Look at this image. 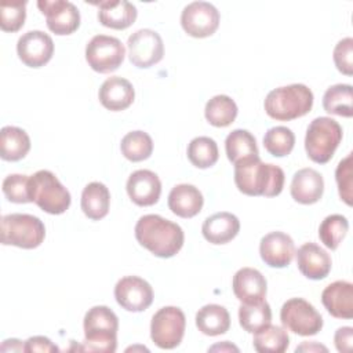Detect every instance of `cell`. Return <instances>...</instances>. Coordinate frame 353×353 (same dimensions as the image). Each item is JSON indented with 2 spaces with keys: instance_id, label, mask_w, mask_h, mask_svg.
Wrapping results in <instances>:
<instances>
[{
  "instance_id": "6da1fadb",
  "label": "cell",
  "mask_w": 353,
  "mask_h": 353,
  "mask_svg": "<svg viewBox=\"0 0 353 353\" xmlns=\"http://www.w3.org/2000/svg\"><path fill=\"white\" fill-rule=\"evenodd\" d=\"M138 243L159 258H171L183 245L185 234L179 225L160 215L148 214L135 225Z\"/></svg>"
},
{
  "instance_id": "7a4b0ae2",
  "label": "cell",
  "mask_w": 353,
  "mask_h": 353,
  "mask_svg": "<svg viewBox=\"0 0 353 353\" xmlns=\"http://www.w3.org/2000/svg\"><path fill=\"white\" fill-rule=\"evenodd\" d=\"M284 171L261 161L259 156L234 164V183L247 196H279L284 186Z\"/></svg>"
},
{
  "instance_id": "3957f363",
  "label": "cell",
  "mask_w": 353,
  "mask_h": 353,
  "mask_svg": "<svg viewBox=\"0 0 353 353\" xmlns=\"http://www.w3.org/2000/svg\"><path fill=\"white\" fill-rule=\"evenodd\" d=\"M265 112L279 121H290L307 114L313 106V92L305 84H290L272 90L265 98Z\"/></svg>"
},
{
  "instance_id": "277c9868",
  "label": "cell",
  "mask_w": 353,
  "mask_h": 353,
  "mask_svg": "<svg viewBox=\"0 0 353 353\" xmlns=\"http://www.w3.org/2000/svg\"><path fill=\"white\" fill-rule=\"evenodd\" d=\"M83 350L113 353L117 347L119 319L108 306H94L84 316Z\"/></svg>"
},
{
  "instance_id": "5b68a950",
  "label": "cell",
  "mask_w": 353,
  "mask_h": 353,
  "mask_svg": "<svg viewBox=\"0 0 353 353\" xmlns=\"http://www.w3.org/2000/svg\"><path fill=\"white\" fill-rule=\"evenodd\" d=\"M30 200L43 211L59 215L70 205V193L48 170H40L29 176Z\"/></svg>"
},
{
  "instance_id": "8992f818",
  "label": "cell",
  "mask_w": 353,
  "mask_h": 353,
  "mask_svg": "<svg viewBox=\"0 0 353 353\" xmlns=\"http://www.w3.org/2000/svg\"><path fill=\"white\" fill-rule=\"evenodd\" d=\"M342 141V127L331 117L314 119L305 137V149L309 159L319 164L328 163Z\"/></svg>"
},
{
  "instance_id": "52a82bcc",
  "label": "cell",
  "mask_w": 353,
  "mask_h": 353,
  "mask_svg": "<svg viewBox=\"0 0 353 353\" xmlns=\"http://www.w3.org/2000/svg\"><path fill=\"white\" fill-rule=\"evenodd\" d=\"M1 243L25 250L39 247L46 237L44 223L30 214H8L1 218Z\"/></svg>"
},
{
  "instance_id": "ba28073f",
  "label": "cell",
  "mask_w": 353,
  "mask_h": 353,
  "mask_svg": "<svg viewBox=\"0 0 353 353\" xmlns=\"http://www.w3.org/2000/svg\"><path fill=\"white\" fill-rule=\"evenodd\" d=\"M186 319L176 306H164L159 309L150 323V338L160 349H174L183 338Z\"/></svg>"
},
{
  "instance_id": "9c48e42d",
  "label": "cell",
  "mask_w": 353,
  "mask_h": 353,
  "mask_svg": "<svg viewBox=\"0 0 353 353\" xmlns=\"http://www.w3.org/2000/svg\"><path fill=\"white\" fill-rule=\"evenodd\" d=\"M280 320L288 331L310 336L323 328V317L312 303L302 298L288 299L280 310Z\"/></svg>"
},
{
  "instance_id": "30bf717a",
  "label": "cell",
  "mask_w": 353,
  "mask_h": 353,
  "mask_svg": "<svg viewBox=\"0 0 353 353\" xmlns=\"http://www.w3.org/2000/svg\"><path fill=\"white\" fill-rule=\"evenodd\" d=\"M125 48L123 43L113 36L97 34L85 47V59L92 70L98 73H110L123 63Z\"/></svg>"
},
{
  "instance_id": "8fae6325",
  "label": "cell",
  "mask_w": 353,
  "mask_h": 353,
  "mask_svg": "<svg viewBox=\"0 0 353 353\" xmlns=\"http://www.w3.org/2000/svg\"><path fill=\"white\" fill-rule=\"evenodd\" d=\"M128 57L137 68H150L159 63L164 55V44L161 36L152 29H139L127 40Z\"/></svg>"
},
{
  "instance_id": "7c38bea8",
  "label": "cell",
  "mask_w": 353,
  "mask_h": 353,
  "mask_svg": "<svg viewBox=\"0 0 353 353\" xmlns=\"http://www.w3.org/2000/svg\"><path fill=\"white\" fill-rule=\"evenodd\" d=\"M181 25L192 37H208L214 34L219 26V12L211 3L193 1L183 8Z\"/></svg>"
},
{
  "instance_id": "4fadbf2b",
  "label": "cell",
  "mask_w": 353,
  "mask_h": 353,
  "mask_svg": "<svg viewBox=\"0 0 353 353\" xmlns=\"http://www.w3.org/2000/svg\"><path fill=\"white\" fill-rule=\"evenodd\" d=\"M117 303L128 312L146 310L153 302V290L150 284L138 276H125L114 287Z\"/></svg>"
},
{
  "instance_id": "5bb4252c",
  "label": "cell",
  "mask_w": 353,
  "mask_h": 353,
  "mask_svg": "<svg viewBox=\"0 0 353 353\" xmlns=\"http://www.w3.org/2000/svg\"><path fill=\"white\" fill-rule=\"evenodd\" d=\"M37 7L46 15L48 29L55 34H70L80 26V12L70 1L40 0Z\"/></svg>"
},
{
  "instance_id": "9a60e30c",
  "label": "cell",
  "mask_w": 353,
  "mask_h": 353,
  "mask_svg": "<svg viewBox=\"0 0 353 353\" xmlns=\"http://www.w3.org/2000/svg\"><path fill=\"white\" fill-rule=\"evenodd\" d=\"M17 52L26 66L40 68L52 58L54 41L41 30H29L18 39Z\"/></svg>"
},
{
  "instance_id": "2e32d148",
  "label": "cell",
  "mask_w": 353,
  "mask_h": 353,
  "mask_svg": "<svg viewBox=\"0 0 353 353\" xmlns=\"http://www.w3.org/2000/svg\"><path fill=\"white\" fill-rule=\"evenodd\" d=\"M259 254L268 266L285 268L295 254L294 240L284 232H270L261 239Z\"/></svg>"
},
{
  "instance_id": "e0dca14e",
  "label": "cell",
  "mask_w": 353,
  "mask_h": 353,
  "mask_svg": "<svg viewBox=\"0 0 353 353\" xmlns=\"http://www.w3.org/2000/svg\"><path fill=\"white\" fill-rule=\"evenodd\" d=\"M127 193L132 203L141 207H149L159 201L161 182L150 170H137L127 181Z\"/></svg>"
},
{
  "instance_id": "ac0fdd59",
  "label": "cell",
  "mask_w": 353,
  "mask_h": 353,
  "mask_svg": "<svg viewBox=\"0 0 353 353\" xmlns=\"http://www.w3.org/2000/svg\"><path fill=\"white\" fill-rule=\"evenodd\" d=\"M233 292L241 303L261 302L266 296L268 283L265 276L254 268H241L233 276Z\"/></svg>"
},
{
  "instance_id": "d6986e66",
  "label": "cell",
  "mask_w": 353,
  "mask_h": 353,
  "mask_svg": "<svg viewBox=\"0 0 353 353\" xmlns=\"http://www.w3.org/2000/svg\"><path fill=\"white\" fill-rule=\"evenodd\" d=\"M321 302L327 312L336 319L353 317V284L338 280L327 285L321 292Z\"/></svg>"
},
{
  "instance_id": "ffe728a7",
  "label": "cell",
  "mask_w": 353,
  "mask_h": 353,
  "mask_svg": "<svg viewBox=\"0 0 353 353\" xmlns=\"http://www.w3.org/2000/svg\"><path fill=\"white\" fill-rule=\"evenodd\" d=\"M296 265L299 272L310 280H321L331 270V258L320 245L305 243L296 251Z\"/></svg>"
},
{
  "instance_id": "44dd1931",
  "label": "cell",
  "mask_w": 353,
  "mask_h": 353,
  "mask_svg": "<svg viewBox=\"0 0 353 353\" xmlns=\"http://www.w3.org/2000/svg\"><path fill=\"white\" fill-rule=\"evenodd\" d=\"M98 98L103 108L112 112H119L127 109L134 102L135 91L127 79L113 76L102 83Z\"/></svg>"
},
{
  "instance_id": "7402d4cb",
  "label": "cell",
  "mask_w": 353,
  "mask_h": 353,
  "mask_svg": "<svg viewBox=\"0 0 353 353\" xmlns=\"http://www.w3.org/2000/svg\"><path fill=\"white\" fill-rule=\"evenodd\" d=\"M324 192V179L320 172L313 168H302L296 171L291 182V196L301 204L317 203Z\"/></svg>"
},
{
  "instance_id": "603a6c76",
  "label": "cell",
  "mask_w": 353,
  "mask_h": 353,
  "mask_svg": "<svg viewBox=\"0 0 353 353\" xmlns=\"http://www.w3.org/2000/svg\"><path fill=\"white\" fill-rule=\"evenodd\" d=\"M240 230V221L236 215L222 211L208 216L203 226L201 233L211 244H226L233 240Z\"/></svg>"
},
{
  "instance_id": "cb8c5ba5",
  "label": "cell",
  "mask_w": 353,
  "mask_h": 353,
  "mask_svg": "<svg viewBox=\"0 0 353 353\" xmlns=\"http://www.w3.org/2000/svg\"><path fill=\"white\" fill-rule=\"evenodd\" d=\"M204 204L201 192L189 183H179L174 186L168 194L170 210L181 218L196 216Z\"/></svg>"
},
{
  "instance_id": "d4e9b609",
  "label": "cell",
  "mask_w": 353,
  "mask_h": 353,
  "mask_svg": "<svg viewBox=\"0 0 353 353\" xmlns=\"http://www.w3.org/2000/svg\"><path fill=\"white\" fill-rule=\"evenodd\" d=\"M137 14V7L127 0L102 1L98 4V19L110 29H127L135 22Z\"/></svg>"
},
{
  "instance_id": "484cf974",
  "label": "cell",
  "mask_w": 353,
  "mask_h": 353,
  "mask_svg": "<svg viewBox=\"0 0 353 353\" xmlns=\"http://www.w3.org/2000/svg\"><path fill=\"white\" fill-rule=\"evenodd\" d=\"M30 150V138L19 127L6 125L0 131V156L6 161H18Z\"/></svg>"
},
{
  "instance_id": "4316f807",
  "label": "cell",
  "mask_w": 353,
  "mask_h": 353,
  "mask_svg": "<svg viewBox=\"0 0 353 353\" xmlns=\"http://www.w3.org/2000/svg\"><path fill=\"white\" fill-rule=\"evenodd\" d=\"M110 193L101 182L88 183L81 193V210L84 215L92 221L105 218L109 212Z\"/></svg>"
},
{
  "instance_id": "83f0119b",
  "label": "cell",
  "mask_w": 353,
  "mask_h": 353,
  "mask_svg": "<svg viewBox=\"0 0 353 353\" xmlns=\"http://www.w3.org/2000/svg\"><path fill=\"white\" fill-rule=\"evenodd\" d=\"M196 325L204 335H222L228 332L230 327L229 312L216 303L205 305L196 313Z\"/></svg>"
},
{
  "instance_id": "f1b7e54d",
  "label": "cell",
  "mask_w": 353,
  "mask_h": 353,
  "mask_svg": "<svg viewBox=\"0 0 353 353\" xmlns=\"http://www.w3.org/2000/svg\"><path fill=\"white\" fill-rule=\"evenodd\" d=\"M225 150L233 164L259 156L255 137L247 130H233L225 139Z\"/></svg>"
},
{
  "instance_id": "f546056e",
  "label": "cell",
  "mask_w": 353,
  "mask_h": 353,
  "mask_svg": "<svg viewBox=\"0 0 353 353\" xmlns=\"http://www.w3.org/2000/svg\"><path fill=\"white\" fill-rule=\"evenodd\" d=\"M252 345L259 353H283L290 345V336L283 327L268 324L254 332Z\"/></svg>"
},
{
  "instance_id": "4dcf8cb0",
  "label": "cell",
  "mask_w": 353,
  "mask_h": 353,
  "mask_svg": "<svg viewBox=\"0 0 353 353\" xmlns=\"http://www.w3.org/2000/svg\"><path fill=\"white\" fill-rule=\"evenodd\" d=\"M237 105L228 95H215L207 103L204 114L207 121L214 127H228L237 116Z\"/></svg>"
},
{
  "instance_id": "1f68e13d",
  "label": "cell",
  "mask_w": 353,
  "mask_h": 353,
  "mask_svg": "<svg viewBox=\"0 0 353 353\" xmlns=\"http://www.w3.org/2000/svg\"><path fill=\"white\" fill-rule=\"evenodd\" d=\"M323 108L330 114L352 117V85L335 84L327 88L323 97Z\"/></svg>"
},
{
  "instance_id": "d6a6232c",
  "label": "cell",
  "mask_w": 353,
  "mask_h": 353,
  "mask_svg": "<svg viewBox=\"0 0 353 353\" xmlns=\"http://www.w3.org/2000/svg\"><path fill=\"white\" fill-rule=\"evenodd\" d=\"M239 321L244 331L251 334L256 332L272 321L269 303L265 299L255 303H241L239 307Z\"/></svg>"
},
{
  "instance_id": "836d02e7",
  "label": "cell",
  "mask_w": 353,
  "mask_h": 353,
  "mask_svg": "<svg viewBox=\"0 0 353 353\" xmlns=\"http://www.w3.org/2000/svg\"><path fill=\"white\" fill-rule=\"evenodd\" d=\"M120 149L127 160L142 161L150 157L153 152V141L145 131H131L123 137Z\"/></svg>"
},
{
  "instance_id": "e575fe53",
  "label": "cell",
  "mask_w": 353,
  "mask_h": 353,
  "mask_svg": "<svg viewBox=\"0 0 353 353\" xmlns=\"http://www.w3.org/2000/svg\"><path fill=\"white\" fill-rule=\"evenodd\" d=\"M216 142L210 137L193 138L188 146V159L197 168H208L218 161Z\"/></svg>"
},
{
  "instance_id": "d590c367",
  "label": "cell",
  "mask_w": 353,
  "mask_h": 353,
  "mask_svg": "<svg viewBox=\"0 0 353 353\" xmlns=\"http://www.w3.org/2000/svg\"><path fill=\"white\" fill-rule=\"evenodd\" d=\"M347 229H349L347 219L341 214H332L324 218V221L320 223L319 237L327 248L336 250L341 241L343 240V237L346 236Z\"/></svg>"
},
{
  "instance_id": "8d00e7d4",
  "label": "cell",
  "mask_w": 353,
  "mask_h": 353,
  "mask_svg": "<svg viewBox=\"0 0 353 353\" xmlns=\"http://www.w3.org/2000/svg\"><path fill=\"white\" fill-rule=\"evenodd\" d=\"M294 145H295V135L290 128L284 125L269 128L263 137L265 149L272 156H276V157H283L290 154L294 149Z\"/></svg>"
},
{
  "instance_id": "74e56055",
  "label": "cell",
  "mask_w": 353,
  "mask_h": 353,
  "mask_svg": "<svg viewBox=\"0 0 353 353\" xmlns=\"http://www.w3.org/2000/svg\"><path fill=\"white\" fill-rule=\"evenodd\" d=\"M26 18V1H1L0 3V28L4 32L19 30Z\"/></svg>"
},
{
  "instance_id": "f35d334b",
  "label": "cell",
  "mask_w": 353,
  "mask_h": 353,
  "mask_svg": "<svg viewBox=\"0 0 353 353\" xmlns=\"http://www.w3.org/2000/svg\"><path fill=\"white\" fill-rule=\"evenodd\" d=\"M3 193L11 203H32L29 194V176L22 174H11L4 178L1 185Z\"/></svg>"
},
{
  "instance_id": "ab89813d",
  "label": "cell",
  "mask_w": 353,
  "mask_h": 353,
  "mask_svg": "<svg viewBox=\"0 0 353 353\" xmlns=\"http://www.w3.org/2000/svg\"><path fill=\"white\" fill-rule=\"evenodd\" d=\"M353 153H349L343 160L339 161L335 170V179L341 199L352 205V189H353Z\"/></svg>"
},
{
  "instance_id": "60d3db41",
  "label": "cell",
  "mask_w": 353,
  "mask_h": 353,
  "mask_svg": "<svg viewBox=\"0 0 353 353\" xmlns=\"http://www.w3.org/2000/svg\"><path fill=\"white\" fill-rule=\"evenodd\" d=\"M334 62L336 69L346 74H353V39L345 37L339 40L334 48Z\"/></svg>"
},
{
  "instance_id": "b9f144b4",
  "label": "cell",
  "mask_w": 353,
  "mask_h": 353,
  "mask_svg": "<svg viewBox=\"0 0 353 353\" xmlns=\"http://www.w3.org/2000/svg\"><path fill=\"white\" fill-rule=\"evenodd\" d=\"M58 346L54 345L48 338L37 335V336H32L25 342V352H43V353H48V352H58Z\"/></svg>"
},
{
  "instance_id": "7bdbcfd3",
  "label": "cell",
  "mask_w": 353,
  "mask_h": 353,
  "mask_svg": "<svg viewBox=\"0 0 353 353\" xmlns=\"http://www.w3.org/2000/svg\"><path fill=\"white\" fill-rule=\"evenodd\" d=\"M335 347L341 353H349L352 350L353 342V328L352 327H341L336 330L334 335Z\"/></svg>"
},
{
  "instance_id": "ee69618b",
  "label": "cell",
  "mask_w": 353,
  "mask_h": 353,
  "mask_svg": "<svg viewBox=\"0 0 353 353\" xmlns=\"http://www.w3.org/2000/svg\"><path fill=\"white\" fill-rule=\"evenodd\" d=\"M1 352H22L25 350V345H22L18 339H6L0 346Z\"/></svg>"
},
{
  "instance_id": "f6af8a7d",
  "label": "cell",
  "mask_w": 353,
  "mask_h": 353,
  "mask_svg": "<svg viewBox=\"0 0 353 353\" xmlns=\"http://www.w3.org/2000/svg\"><path fill=\"white\" fill-rule=\"evenodd\" d=\"M295 350L296 352H325V353L328 352V349L324 345H320L317 342H303Z\"/></svg>"
},
{
  "instance_id": "bcb514c9",
  "label": "cell",
  "mask_w": 353,
  "mask_h": 353,
  "mask_svg": "<svg viewBox=\"0 0 353 353\" xmlns=\"http://www.w3.org/2000/svg\"><path fill=\"white\" fill-rule=\"evenodd\" d=\"M208 350H211V352H214V350H221V352H223V350H229V352L234 350V352H239V347H236L234 345H230L229 342H223V343L214 345V346H212V347H210Z\"/></svg>"
}]
</instances>
